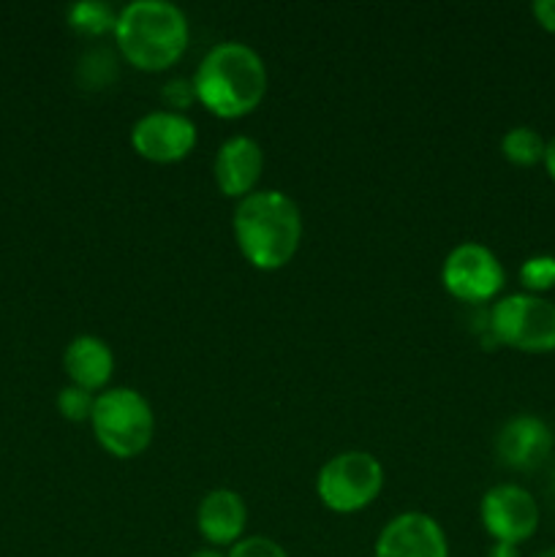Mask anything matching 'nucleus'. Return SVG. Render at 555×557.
I'll return each mask as SVG.
<instances>
[{
    "instance_id": "nucleus-9",
    "label": "nucleus",
    "mask_w": 555,
    "mask_h": 557,
    "mask_svg": "<svg viewBox=\"0 0 555 557\" xmlns=\"http://www.w3.org/2000/svg\"><path fill=\"white\" fill-rule=\"evenodd\" d=\"M199 141L196 123L185 112L152 109L131 125V147L152 163H177L194 152Z\"/></svg>"
},
{
    "instance_id": "nucleus-15",
    "label": "nucleus",
    "mask_w": 555,
    "mask_h": 557,
    "mask_svg": "<svg viewBox=\"0 0 555 557\" xmlns=\"http://www.w3.org/2000/svg\"><path fill=\"white\" fill-rule=\"evenodd\" d=\"M544 147H547V139L536 128H531V125H511L501 136V156L511 166H536V163L544 161Z\"/></svg>"
},
{
    "instance_id": "nucleus-19",
    "label": "nucleus",
    "mask_w": 555,
    "mask_h": 557,
    "mask_svg": "<svg viewBox=\"0 0 555 557\" xmlns=\"http://www.w3.org/2000/svg\"><path fill=\"white\" fill-rule=\"evenodd\" d=\"M114 74H118V69H114V60L109 58L107 49H92L79 60V82L90 85L92 90L107 87L114 79Z\"/></svg>"
},
{
    "instance_id": "nucleus-18",
    "label": "nucleus",
    "mask_w": 555,
    "mask_h": 557,
    "mask_svg": "<svg viewBox=\"0 0 555 557\" xmlns=\"http://www.w3.org/2000/svg\"><path fill=\"white\" fill-rule=\"evenodd\" d=\"M96 397L98 395H92V392L79 389V386H74V384H65L63 389L58 392V400H54V406H58V413L65 419V422L82 424V422H90Z\"/></svg>"
},
{
    "instance_id": "nucleus-21",
    "label": "nucleus",
    "mask_w": 555,
    "mask_h": 557,
    "mask_svg": "<svg viewBox=\"0 0 555 557\" xmlns=\"http://www.w3.org/2000/svg\"><path fill=\"white\" fill-rule=\"evenodd\" d=\"M163 98L169 101V109H174V112H183L190 101H196L194 85L185 79H172L166 85V90H163Z\"/></svg>"
},
{
    "instance_id": "nucleus-14",
    "label": "nucleus",
    "mask_w": 555,
    "mask_h": 557,
    "mask_svg": "<svg viewBox=\"0 0 555 557\" xmlns=\"http://www.w3.org/2000/svg\"><path fill=\"white\" fill-rule=\"evenodd\" d=\"M63 370L69 375V384L98 395V392L109 389L114 373V354L109 343L98 335H76L71 337L63 351Z\"/></svg>"
},
{
    "instance_id": "nucleus-25",
    "label": "nucleus",
    "mask_w": 555,
    "mask_h": 557,
    "mask_svg": "<svg viewBox=\"0 0 555 557\" xmlns=\"http://www.w3.org/2000/svg\"><path fill=\"white\" fill-rule=\"evenodd\" d=\"M188 557H226V553H223V549H218V547H199V549H194V553H190Z\"/></svg>"
},
{
    "instance_id": "nucleus-20",
    "label": "nucleus",
    "mask_w": 555,
    "mask_h": 557,
    "mask_svg": "<svg viewBox=\"0 0 555 557\" xmlns=\"http://www.w3.org/2000/svg\"><path fill=\"white\" fill-rule=\"evenodd\" d=\"M226 557H292V555H288L286 547L278 544L275 539L256 533V536H243L234 547H229Z\"/></svg>"
},
{
    "instance_id": "nucleus-4",
    "label": "nucleus",
    "mask_w": 555,
    "mask_h": 557,
    "mask_svg": "<svg viewBox=\"0 0 555 557\" xmlns=\"http://www.w3.org/2000/svg\"><path fill=\"white\" fill-rule=\"evenodd\" d=\"M90 428L107 455L118 460H134L152 444L156 413L150 400L134 386H109L98 392Z\"/></svg>"
},
{
    "instance_id": "nucleus-3",
    "label": "nucleus",
    "mask_w": 555,
    "mask_h": 557,
    "mask_svg": "<svg viewBox=\"0 0 555 557\" xmlns=\"http://www.w3.org/2000/svg\"><path fill=\"white\" fill-rule=\"evenodd\" d=\"M114 44L125 63L139 71H166L185 54L190 22L169 0H131L118 11Z\"/></svg>"
},
{
    "instance_id": "nucleus-12",
    "label": "nucleus",
    "mask_w": 555,
    "mask_h": 557,
    "mask_svg": "<svg viewBox=\"0 0 555 557\" xmlns=\"http://www.w3.org/2000/svg\"><path fill=\"white\" fill-rule=\"evenodd\" d=\"M261 172H264V152L254 136H229L218 147L215 161H212V180H215L218 190L229 199L239 201L254 194Z\"/></svg>"
},
{
    "instance_id": "nucleus-17",
    "label": "nucleus",
    "mask_w": 555,
    "mask_h": 557,
    "mask_svg": "<svg viewBox=\"0 0 555 557\" xmlns=\"http://www.w3.org/2000/svg\"><path fill=\"white\" fill-rule=\"evenodd\" d=\"M520 286L526 294L544 297L555 288V256L553 253H533L520 264Z\"/></svg>"
},
{
    "instance_id": "nucleus-1",
    "label": "nucleus",
    "mask_w": 555,
    "mask_h": 557,
    "mask_svg": "<svg viewBox=\"0 0 555 557\" xmlns=\"http://www.w3.org/2000/svg\"><path fill=\"white\" fill-rule=\"evenodd\" d=\"M264 58L245 41L212 44L194 71V96L221 120H239L267 96Z\"/></svg>"
},
{
    "instance_id": "nucleus-5",
    "label": "nucleus",
    "mask_w": 555,
    "mask_h": 557,
    "mask_svg": "<svg viewBox=\"0 0 555 557\" xmlns=\"http://www.w3.org/2000/svg\"><path fill=\"white\" fill-rule=\"evenodd\" d=\"M384 490V466L379 457L362 449L332 455L316 476V495L321 506L335 515H357L368 509Z\"/></svg>"
},
{
    "instance_id": "nucleus-26",
    "label": "nucleus",
    "mask_w": 555,
    "mask_h": 557,
    "mask_svg": "<svg viewBox=\"0 0 555 557\" xmlns=\"http://www.w3.org/2000/svg\"><path fill=\"white\" fill-rule=\"evenodd\" d=\"M533 557H555V547H547V549H542V553H536Z\"/></svg>"
},
{
    "instance_id": "nucleus-24",
    "label": "nucleus",
    "mask_w": 555,
    "mask_h": 557,
    "mask_svg": "<svg viewBox=\"0 0 555 557\" xmlns=\"http://www.w3.org/2000/svg\"><path fill=\"white\" fill-rule=\"evenodd\" d=\"M542 166H544V172H547V177L555 183V136H550V139H547V147H544Z\"/></svg>"
},
{
    "instance_id": "nucleus-8",
    "label": "nucleus",
    "mask_w": 555,
    "mask_h": 557,
    "mask_svg": "<svg viewBox=\"0 0 555 557\" xmlns=\"http://www.w3.org/2000/svg\"><path fill=\"white\" fill-rule=\"evenodd\" d=\"M479 520H482L484 533L493 542L506 544H526L528 539L536 536L539 522H542V509L533 498L531 490L520 487L515 482H504L490 487L479 500Z\"/></svg>"
},
{
    "instance_id": "nucleus-2",
    "label": "nucleus",
    "mask_w": 555,
    "mask_h": 557,
    "mask_svg": "<svg viewBox=\"0 0 555 557\" xmlns=\"http://www.w3.org/2000/svg\"><path fill=\"white\" fill-rule=\"evenodd\" d=\"M232 228L243 259L256 270L275 272L297 256L303 243V212L283 190L256 188L234 207Z\"/></svg>"
},
{
    "instance_id": "nucleus-7",
    "label": "nucleus",
    "mask_w": 555,
    "mask_h": 557,
    "mask_svg": "<svg viewBox=\"0 0 555 557\" xmlns=\"http://www.w3.org/2000/svg\"><path fill=\"white\" fill-rule=\"evenodd\" d=\"M441 286L466 305L493 302L506 286V270L493 248L468 239L455 245L441 264Z\"/></svg>"
},
{
    "instance_id": "nucleus-16",
    "label": "nucleus",
    "mask_w": 555,
    "mask_h": 557,
    "mask_svg": "<svg viewBox=\"0 0 555 557\" xmlns=\"http://www.w3.org/2000/svg\"><path fill=\"white\" fill-rule=\"evenodd\" d=\"M65 20L82 36H103V33H114L118 25V11L103 0H76L65 11Z\"/></svg>"
},
{
    "instance_id": "nucleus-11",
    "label": "nucleus",
    "mask_w": 555,
    "mask_h": 557,
    "mask_svg": "<svg viewBox=\"0 0 555 557\" xmlns=\"http://www.w3.org/2000/svg\"><path fill=\"white\" fill-rule=\"evenodd\" d=\"M373 557H449V542L435 517L403 511L381 528Z\"/></svg>"
},
{
    "instance_id": "nucleus-10",
    "label": "nucleus",
    "mask_w": 555,
    "mask_h": 557,
    "mask_svg": "<svg viewBox=\"0 0 555 557\" xmlns=\"http://www.w3.org/2000/svg\"><path fill=\"white\" fill-rule=\"evenodd\" d=\"M555 446V433L536 413H515L495 435V457L509 471H536Z\"/></svg>"
},
{
    "instance_id": "nucleus-22",
    "label": "nucleus",
    "mask_w": 555,
    "mask_h": 557,
    "mask_svg": "<svg viewBox=\"0 0 555 557\" xmlns=\"http://www.w3.org/2000/svg\"><path fill=\"white\" fill-rule=\"evenodd\" d=\"M531 14L542 30L555 33V0H533Z\"/></svg>"
},
{
    "instance_id": "nucleus-23",
    "label": "nucleus",
    "mask_w": 555,
    "mask_h": 557,
    "mask_svg": "<svg viewBox=\"0 0 555 557\" xmlns=\"http://www.w3.org/2000/svg\"><path fill=\"white\" fill-rule=\"evenodd\" d=\"M488 557H522V555H520V547H517V544L493 542L488 549Z\"/></svg>"
},
{
    "instance_id": "nucleus-13",
    "label": "nucleus",
    "mask_w": 555,
    "mask_h": 557,
    "mask_svg": "<svg viewBox=\"0 0 555 557\" xmlns=\"http://www.w3.org/2000/svg\"><path fill=\"white\" fill-rule=\"evenodd\" d=\"M245 525H248V506H245L243 495L234 490H210L199 500L196 528L207 547H234L245 536Z\"/></svg>"
},
{
    "instance_id": "nucleus-6",
    "label": "nucleus",
    "mask_w": 555,
    "mask_h": 557,
    "mask_svg": "<svg viewBox=\"0 0 555 557\" xmlns=\"http://www.w3.org/2000/svg\"><path fill=\"white\" fill-rule=\"evenodd\" d=\"M488 326L498 346L520 354L555 351V302L547 297L526 292L506 294L490 308Z\"/></svg>"
}]
</instances>
